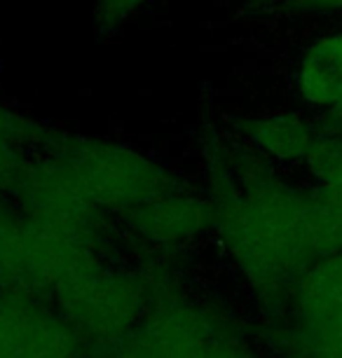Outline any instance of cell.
I'll return each instance as SVG.
<instances>
[{
	"mask_svg": "<svg viewBox=\"0 0 342 358\" xmlns=\"http://www.w3.org/2000/svg\"><path fill=\"white\" fill-rule=\"evenodd\" d=\"M213 225L253 290L267 302L293 293L317 262L310 194L279 180L244 141L216 138L206 150Z\"/></svg>",
	"mask_w": 342,
	"mask_h": 358,
	"instance_id": "1",
	"label": "cell"
},
{
	"mask_svg": "<svg viewBox=\"0 0 342 358\" xmlns=\"http://www.w3.org/2000/svg\"><path fill=\"white\" fill-rule=\"evenodd\" d=\"M97 267L99 246L38 225L17 204L0 199V293L55 300Z\"/></svg>",
	"mask_w": 342,
	"mask_h": 358,
	"instance_id": "2",
	"label": "cell"
},
{
	"mask_svg": "<svg viewBox=\"0 0 342 358\" xmlns=\"http://www.w3.org/2000/svg\"><path fill=\"white\" fill-rule=\"evenodd\" d=\"M50 148L71 162L94 204L124 220L183 187L159 162L117 141L57 131Z\"/></svg>",
	"mask_w": 342,
	"mask_h": 358,
	"instance_id": "3",
	"label": "cell"
},
{
	"mask_svg": "<svg viewBox=\"0 0 342 358\" xmlns=\"http://www.w3.org/2000/svg\"><path fill=\"white\" fill-rule=\"evenodd\" d=\"M106 358H253V354L220 312L162 295Z\"/></svg>",
	"mask_w": 342,
	"mask_h": 358,
	"instance_id": "4",
	"label": "cell"
},
{
	"mask_svg": "<svg viewBox=\"0 0 342 358\" xmlns=\"http://www.w3.org/2000/svg\"><path fill=\"white\" fill-rule=\"evenodd\" d=\"M150 293L148 279L101 265L64 288L55 302L87 351H111L148 314Z\"/></svg>",
	"mask_w": 342,
	"mask_h": 358,
	"instance_id": "5",
	"label": "cell"
},
{
	"mask_svg": "<svg viewBox=\"0 0 342 358\" xmlns=\"http://www.w3.org/2000/svg\"><path fill=\"white\" fill-rule=\"evenodd\" d=\"M85 344L43 300L0 293V358H83Z\"/></svg>",
	"mask_w": 342,
	"mask_h": 358,
	"instance_id": "6",
	"label": "cell"
},
{
	"mask_svg": "<svg viewBox=\"0 0 342 358\" xmlns=\"http://www.w3.org/2000/svg\"><path fill=\"white\" fill-rule=\"evenodd\" d=\"M293 302L307 358L342 356V253L314 262L293 288Z\"/></svg>",
	"mask_w": 342,
	"mask_h": 358,
	"instance_id": "7",
	"label": "cell"
},
{
	"mask_svg": "<svg viewBox=\"0 0 342 358\" xmlns=\"http://www.w3.org/2000/svg\"><path fill=\"white\" fill-rule=\"evenodd\" d=\"M127 225L150 244H185L213 225V204L183 185L129 215Z\"/></svg>",
	"mask_w": 342,
	"mask_h": 358,
	"instance_id": "8",
	"label": "cell"
},
{
	"mask_svg": "<svg viewBox=\"0 0 342 358\" xmlns=\"http://www.w3.org/2000/svg\"><path fill=\"white\" fill-rule=\"evenodd\" d=\"M237 134L251 150L277 164L307 162L321 136V131L314 129L312 122L296 113L251 115L239 120Z\"/></svg>",
	"mask_w": 342,
	"mask_h": 358,
	"instance_id": "9",
	"label": "cell"
},
{
	"mask_svg": "<svg viewBox=\"0 0 342 358\" xmlns=\"http://www.w3.org/2000/svg\"><path fill=\"white\" fill-rule=\"evenodd\" d=\"M57 129L0 103V199L15 197L26 173L47 152Z\"/></svg>",
	"mask_w": 342,
	"mask_h": 358,
	"instance_id": "10",
	"label": "cell"
},
{
	"mask_svg": "<svg viewBox=\"0 0 342 358\" xmlns=\"http://www.w3.org/2000/svg\"><path fill=\"white\" fill-rule=\"evenodd\" d=\"M296 90L307 106L335 110L342 103V29L314 38L300 54Z\"/></svg>",
	"mask_w": 342,
	"mask_h": 358,
	"instance_id": "11",
	"label": "cell"
},
{
	"mask_svg": "<svg viewBox=\"0 0 342 358\" xmlns=\"http://www.w3.org/2000/svg\"><path fill=\"white\" fill-rule=\"evenodd\" d=\"M152 3L155 0H97L94 19H97L99 33H117L129 19H134Z\"/></svg>",
	"mask_w": 342,
	"mask_h": 358,
	"instance_id": "12",
	"label": "cell"
},
{
	"mask_svg": "<svg viewBox=\"0 0 342 358\" xmlns=\"http://www.w3.org/2000/svg\"><path fill=\"white\" fill-rule=\"evenodd\" d=\"M265 10L281 12H307V15H328L342 12V0H258Z\"/></svg>",
	"mask_w": 342,
	"mask_h": 358,
	"instance_id": "13",
	"label": "cell"
},
{
	"mask_svg": "<svg viewBox=\"0 0 342 358\" xmlns=\"http://www.w3.org/2000/svg\"><path fill=\"white\" fill-rule=\"evenodd\" d=\"M331 117L335 120V124H338V127H335V129H342V103H340V106L335 108V110L331 113Z\"/></svg>",
	"mask_w": 342,
	"mask_h": 358,
	"instance_id": "14",
	"label": "cell"
},
{
	"mask_svg": "<svg viewBox=\"0 0 342 358\" xmlns=\"http://www.w3.org/2000/svg\"><path fill=\"white\" fill-rule=\"evenodd\" d=\"M333 358H342V356H333Z\"/></svg>",
	"mask_w": 342,
	"mask_h": 358,
	"instance_id": "15",
	"label": "cell"
}]
</instances>
